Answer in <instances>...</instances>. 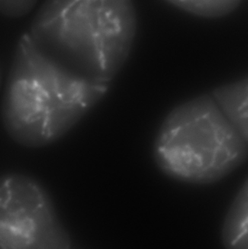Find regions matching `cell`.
<instances>
[{"instance_id": "obj_5", "label": "cell", "mask_w": 248, "mask_h": 249, "mask_svg": "<svg viewBox=\"0 0 248 249\" xmlns=\"http://www.w3.org/2000/svg\"><path fill=\"white\" fill-rule=\"evenodd\" d=\"M211 96L229 122L248 139L247 77L218 86Z\"/></svg>"}, {"instance_id": "obj_4", "label": "cell", "mask_w": 248, "mask_h": 249, "mask_svg": "<svg viewBox=\"0 0 248 249\" xmlns=\"http://www.w3.org/2000/svg\"><path fill=\"white\" fill-rule=\"evenodd\" d=\"M43 184L20 172L0 175V249H71Z\"/></svg>"}, {"instance_id": "obj_2", "label": "cell", "mask_w": 248, "mask_h": 249, "mask_svg": "<svg viewBox=\"0 0 248 249\" xmlns=\"http://www.w3.org/2000/svg\"><path fill=\"white\" fill-rule=\"evenodd\" d=\"M136 31L132 0H46L28 33L54 59L109 85L126 63Z\"/></svg>"}, {"instance_id": "obj_3", "label": "cell", "mask_w": 248, "mask_h": 249, "mask_svg": "<svg viewBox=\"0 0 248 249\" xmlns=\"http://www.w3.org/2000/svg\"><path fill=\"white\" fill-rule=\"evenodd\" d=\"M248 139L224 117L211 94L173 108L162 123L153 145L157 168L172 179L214 184L247 160Z\"/></svg>"}, {"instance_id": "obj_8", "label": "cell", "mask_w": 248, "mask_h": 249, "mask_svg": "<svg viewBox=\"0 0 248 249\" xmlns=\"http://www.w3.org/2000/svg\"><path fill=\"white\" fill-rule=\"evenodd\" d=\"M1 70H0V86H1Z\"/></svg>"}, {"instance_id": "obj_7", "label": "cell", "mask_w": 248, "mask_h": 249, "mask_svg": "<svg viewBox=\"0 0 248 249\" xmlns=\"http://www.w3.org/2000/svg\"><path fill=\"white\" fill-rule=\"evenodd\" d=\"M178 8L198 17L218 18L228 16L243 0H166Z\"/></svg>"}, {"instance_id": "obj_1", "label": "cell", "mask_w": 248, "mask_h": 249, "mask_svg": "<svg viewBox=\"0 0 248 249\" xmlns=\"http://www.w3.org/2000/svg\"><path fill=\"white\" fill-rule=\"evenodd\" d=\"M109 86L54 59L26 32L17 42L4 89V130L24 147L48 146L74 128Z\"/></svg>"}, {"instance_id": "obj_6", "label": "cell", "mask_w": 248, "mask_h": 249, "mask_svg": "<svg viewBox=\"0 0 248 249\" xmlns=\"http://www.w3.org/2000/svg\"><path fill=\"white\" fill-rule=\"evenodd\" d=\"M248 182L246 178L224 218L221 241L224 249H248Z\"/></svg>"}]
</instances>
